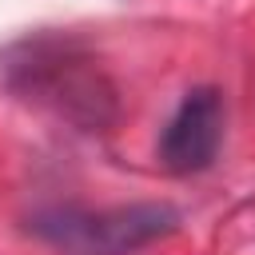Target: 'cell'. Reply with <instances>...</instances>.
I'll list each match as a JSON object with an SVG mask.
<instances>
[{
  "mask_svg": "<svg viewBox=\"0 0 255 255\" xmlns=\"http://www.w3.org/2000/svg\"><path fill=\"white\" fill-rule=\"evenodd\" d=\"M179 211L167 203H128V207H56L32 219V231L72 255H128L151 239L175 231Z\"/></svg>",
  "mask_w": 255,
  "mask_h": 255,
  "instance_id": "1",
  "label": "cell"
},
{
  "mask_svg": "<svg viewBox=\"0 0 255 255\" xmlns=\"http://www.w3.org/2000/svg\"><path fill=\"white\" fill-rule=\"evenodd\" d=\"M223 139V100L215 88H191L159 135V163L171 175H195L215 163Z\"/></svg>",
  "mask_w": 255,
  "mask_h": 255,
  "instance_id": "2",
  "label": "cell"
}]
</instances>
